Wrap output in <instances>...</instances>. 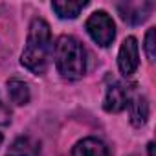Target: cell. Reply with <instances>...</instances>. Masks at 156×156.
Returning <instances> with one entry per match:
<instances>
[{
	"label": "cell",
	"instance_id": "14",
	"mask_svg": "<svg viewBox=\"0 0 156 156\" xmlns=\"http://www.w3.org/2000/svg\"><path fill=\"white\" fill-rule=\"evenodd\" d=\"M147 152H149V156H154V143L152 141L147 145Z\"/></svg>",
	"mask_w": 156,
	"mask_h": 156
},
{
	"label": "cell",
	"instance_id": "15",
	"mask_svg": "<svg viewBox=\"0 0 156 156\" xmlns=\"http://www.w3.org/2000/svg\"><path fill=\"white\" fill-rule=\"evenodd\" d=\"M2 141H4V136H2V134H0V145H2Z\"/></svg>",
	"mask_w": 156,
	"mask_h": 156
},
{
	"label": "cell",
	"instance_id": "10",
	"mask_svg": "<svg viewBox=\"0 0 156 156\" xmlns=\"http://www.w3.org/2000/svg\"><path fill=\"white\" fill-rule=\"evenodd\" d=\"M88 6V2H72V0H55L51 2V9L61 19H75Z\"/></svg>",
	"mask_w": 156,
	"mask_h": 156
},
{
	"label": "cell",
	"instance_id": "9",
	"mask_svg": "<svg viewBox=\"0 0 156 156\" xmlns=\"http://www.w3.org/2000/svg\"><path fill=\"white\" fill-rule=\"evenodd\" d=\"M129 114H130V123L140 129L147 123L149 118V103L143 96H134L132 99H129Z\"/></svg>",
	"mask_w": 156,
	"mask_h": 156
},
{
	"label": "cell",
	"instance_id": "5",
	"mask_svg": "<svg viewBox=\"0 0 156 156\" xmlns=\"http://www.w3.org/2000/svg\"><path fill=\"white\" fill-rule=\"evenodd\" d=\"M118 11L119 17L130 24V26H138L141 22L147 20V17L152 11V2H119L118 4Z\"/></svg>",
	"mask_w": 156,
	"mask_h": 156
},
{
	"label": "cell",
	"instance_id": "3",
	"mask_svg": "<svg viewBox=\"0 0 156 156\" xmlns=\"http://www.w3.org/2000/svg\"><path fill=\"white\" fill-rule=\"evenodd\" d=\"M85 28H87L90 39L96 44L103 46V48L110 46L112 41H114V37H116L114 20H112V17L107 11H96V13H92L88 17V20H87Z\"/></svg>",
	"mask_w": 156,
	"mask_h": 156
},
{
	"label": "cell",
	"instance_id": "12",
	"mask_svg": "<svg viewBox=\"0 0 156 156\" xmlns=\"http://www.w3.org/2000/svg\"><path fill=\"white\" fill-rule=\"evenodd\" d=\"M143 48H145L147 59L152 62V61H154V57H156V30H154V28H149V30H147Z\"/></svg>",
	"mask_w": 156,
	"mask_h": 156
},
{
	"label": "cell",
	"instance_id": "4",
	"mask_svg": "<svg viewBox=\"0 0 156 156\" xmlns=\"http://www.w3.org/2000/svg\"><path fill=\"white\" fill-rule=\"evenodd\" d=\"M138 64H140V50H138V41L136 37H127L119 48V53H118V66H119V72L125 75V77H130L136 70H138Z\"/></svg>",
	"mask_w": 156,
	"mask_h": 156
},
{
	"label": "cell",
	"instance_id": "6",
	"mask_svg": "<svg viewBox=\"0 0 156 156\" xmlns=\"http://www.w3.org/2000/svg\"><path fill=\"white\" fill-rule=\"evenodd\" d=\"M127 105H129V90L121 83H112L107 88L103 108L107 112H110V114H118V112L125 110Z\"/></svg>",
	"mask_w": 156,
	"mask_h": 156
},
{
	"label": "cell",
	"instance_id": "8",
	"mask_svg": "<svg viewBox=\"0 0 156 156\" xmlns=\"http://www.w3.org/2000/svg\"><path fill=\"white\" fill-rule=\"evenodd\" d=\"M39 154H41V143L30 136H20L9 145L6 156H39Z\"/></svg>",
	"mask_w": 156,
	"mask_h": 156
},
{
	"label": "cell",
	"instance_id": "2",
	"mask_svg": "<svg viewBox=\"0 0 156 156\" xmlns=\"http://www.w3.org/2000/svg\"><path fill=\"white\" fill-rule=\"evenodd\" d=\"M57 72L68 81L81 79L87 72V51L83 44L72 35H61L53 48Z\"/></svg>",
	"mask_w": 156,
	"mask_h": 156
},
{
	"label": "cell",
	"instance_id": "7",
	"mask_svg": "<svg viewBox=\"0 0 156 156\" xmlns=\"http://www.w3.org/2000/svg\"><path fill=\"white\" fill-rule=\"evenodd\" d=\"M72 156H108V149L98 138H85L75 143Z\"/></svg>",
	"mask_w": 156,
	"mask_h": 156
},
{
	"label": "cell",
	"instance_id": "11",
	"mask_svg": "<svg viewBox=\"0 0 156 156\" xmlns=\"http://www.w3.org/2000/svg\"><path fill=\"white\" fill-rule=\"evenodd\" d=\"M8 94H9V99L11 103L22 107V105H28L30 99H31V94H30V88L24 81L20 79H9L8 81Z\"/></svg>",
	"mask_w": 156,
	"mask_h": 156
},
{
	"label": "cell",
	"instance_id": "1",
	"mask_svg": "<svg viewBox=\"0 0 156 156\" xmlns=\"http://www.w3.org/2000/svg\"><path fill=\"white\" fill-rule=\"evenodd\" d=\"M51 51V31L44 19H33L28 31V41L20 55V62L31 73L41 75L48 68Z\"/></svg>",
	"mask_w": 156,
	"mask_h": 156
},
{
	"label": "cell",
	"instance_id": "13",
	"mask_svg": "<svg viewBox=\"0 0 156 156\" xmlns=\"http://www.w3.org/2000/svg\"><path fill=\"white\" fill-rule=\"evenodd\" d=\"M9 123H11V110L0 98V125H9Z\"/></svg>",
	"mask_w": 156,
	"mask_h": 156
}]
</instances>
